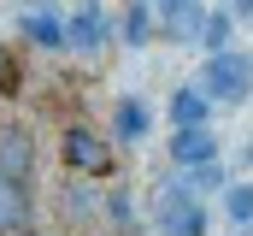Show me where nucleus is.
<instances>
[{"mask_svg": "<svg viewBox=\"0 0 253 236\" xmlns=\"http://www.w3.org/2000/svg\"><path fill=\"white\" fill-rule=\"evenodd\" d=\"M200 89H206L218 107L248 101V89H253V54H242V48H218V54H206V59H200Z\"/></svg>", "mask_w": 253, "mask_h": 236, "instance_id": "f257e3e1", "label": "nucleus"}, {"mask_svg": "<svg viewBox=\"0 0 253 236\" xmlns=\"http://www.w3.org/2000/svg\"><path fill=\"white\" fill-rule=\"evenodd\" d=\"M59 160H65V172H77V177H112L118 172L112 142H106L100 130H88V124H71L59 136Z\"/></svg>", "mask_w": 253, "mask_h": 236, "instance_id": "f03ea898", "label": "nucleus"}, {"mask_svg": "<svg viewBox=\"0 0 253 236\" xmlns=\"http://www.w3.org/2000/svg\"><path fill=\"white\" fill-rule=\"evenodd\" d=\"M159 236H206V195H194L189 183H171L165 195H159Z\"/></svg>", "mask_w": 253, "mask_h": 236, "instance_id": "7ed1b4c3", "label": "nucleus"}, {"mask_svg": "<svg viewBox=\"0 0 253 236\" xmlns=\"http://www.w3.org/2000/svg\"><path fill=\"white\" fill-rule=\"evenodd\" d=\"M30 219H36V207H30V183L12 177V172H0V236H24Z\"/></svg>", "mask_w": 253, "mask_h": 236, "instance_id": "20e7f679", "label": "nucleus"}, {"mask_svg": "<svg viewBox=\"0 0 253 236\" xmlns=\"http://www.w3.org/2000/svg\"><path fill=\"white\" fill-rule=\"evenodd\" d=\"M159 30H165V42H200L206 6L200 0H159Z\"/></svg>", "mask_w": 253, "mask_h": 236, "instance_id": "39448f33", "label": "nucleus"}, {"mask_svg": "<svg viewBox=\"0 0 253 236\" xmlns=\"http://www.w3.org/2000/svg\"><path fill=\"white\" fill-rule=\"evenodd\" d=\"M0 172L12 177H36V136L24 130V124H0Z\"/></svg>", "mask_w": 253, "mask_h": 236, "instance_id": "423d86ee", "label": "nucleus"}, {"mask_svg": "<svg viewBox=\"0 0 253 236\" xmlns=\"http://www.w3.org/2000/svg\"><path fill=\"white\" fill-rule=\"evenodd\" d=\"M71 48H83V54H94V48H106L112 42V24H106V6H94V0H83L71 18Z\"/></svg>", "mask_w": 253, "mask_h": 236, "instance_id": "0eeeda50", "label": "nucleus"}, {"mask_svg": "<svg viewBox=\"0 0 253 236\" xmlns=\"http://www.w3.org/2000/svg\"><path fill=\"white\" fill-rule=\"evenodd\" d=\"M171 160H177V172H183V166H206V160H218V136H212L206 124L177 130V136H171Z\"/></svg>", "mask_w": 253, "mask_h": 236, "instance_id": "6e6552de", "label": "nucleus"}, {"mask_svg": "<svg viewBox=\"0 0 253 236\" xmlns=\"http://www.w3.org/2000/svg\"><path fill=\"white\" fill-rule=\"evenodd\" d=\"M212 107H218V101H212L200 83H189V89H177V95H171V107H165V113H171V130H189V124H206Z\"/></svg>", "mask_w": 253, "mask_h": 236, "instance_id": "1a4fd4ad", "label": "nucleus"}, {"mask_svg": "<svg viewBox=\"0 0 253 236\" xmlns=\"http://www.w3.org/2000/svg\"><path fill=\"white\" fill-rule=\"evenodd\" d=\"M24 36L36 48H71V24H65L59 12H30L24 18Z\"/></svg>", "mask_w": 253, "mask_h": 236, "instance_id": "9d476101", "label": "nucleus"}, {"mask_svg": "<svg viewBox=\"0 0 253 236\" xmlns=\"http://www.w3.org/2000/svg\"><path fill=\"white\" fill-rule=\"evenodd\" d=\"M112 136H118V142H141V136H147V107H141L135 95H124V101L112 107Z\"/></svg>", "mask_w": 253, "mask_h": 236, "instance_id": "9b49d317", "label": "nucleus"}, {"mask_svg": "<svg viewBox=\"0 0 253 236\" xmlns=\"http://www.w3.org/2000/svg\"><path fill=\"white\" fill-rule=\"evenodd\" d=\"M224 213L236 231H253V183H224Z\"/></svg>", "mask_w": 253, "mask_h": 236, "instance_id": "f8f14e48", "label": "nucleus"}, {"mask_svg": "<svg viewBox=\"0 0 253 236\" xmlns=\"http://www.w3.org/2000/svg\"><path fill=\"white\" fill-rule=\"evenodd\" d=\"M230 42H236V6H230V12H206L200 48H206V54H218V48H230Z\"/></svg>", "mask_w": 253, "mask_h": 236, "instance_id": "ddd939ff", "label": "nucleus"}, {"mask_svg": "<svg viewBox=\"0 0 253 236\" xmlns=\"http://www.w3.org/2000/svg\"><path fill=\"white\" fill-rule=\"evenodd\" d=\"M183 183H189L194 195H212V189H224V166H218V160H206V166H183Z\"/></svg>", "mask_w": 253, "mask_h": 236, "instance_id": "4468645a", "label": "nucleus"}, {"mask_svg": "<svg viewBox=\"0 0 253 236\" xmlns=\"http://www.w3.org/2000/svg\"><path fill=\"white\" fill-rule=\"evenodd\" d=\"M147 36H153V12H147V0H135L129 18H124V42H129V48H141Z\"/></svg>", "mask_w": 253, "mask_h": 236, "instance_id": "2eb2a0df", "label": "nucleus"}, {"mask_svg": "<svg viewBox=\"0 0 253 236\" xmlns=\"http://www.w3.org/2000/svg\"><path fill=\"white\" fill-rule=\"evenodd\" d=\"M112 219H118V231H129V225H135V219H129V201H124V195H112Z\"/></svg>", "mask_w": 253, "mask_h": 236, "instance_id": "dca6fc26", "label": "nucleus"}, {"mask_svg": "<svg viewBox=\"0 0 253 236\" xmlns=\"http://www.w3.org/2000/svg\"><path fill=\"white\" fill-rule=\"evenodd\" d=\"M0 89H18V65H12L6 54H0Z\"/></svg>", "mask_w": 253, "mask_h": 236, "instance_id": "f3484780", "label": "nucleus"}, {"mask_svg": "<svg viewBox=\"0 0 253 236\" xmlns=\"http://www.w3.org/2000/svg\"><path fill=\"white\" fill-rule=\"evenodd\" d=\"M230 6H236V12H253V0H230Z\"/></svg>", "mask_w": 253, "mask_h": 236, "instance_id": "a211bd4d", "label": "nucleus"}, {"mask_svg": "<svg viewBox=\"0 0 253 236\" xmlns=\"http://www.w3.org/2000/svg\"><path fill=\"white\" fill-rule=\"evenodd\" d=\"M24 236H42V231H24Z\"/></svg>", "mask_w": 253, "mask_h": 236, "instance_id": "6ab92c4d", "label": "nucleus"}]
</instances>
